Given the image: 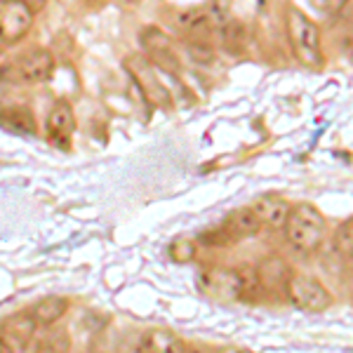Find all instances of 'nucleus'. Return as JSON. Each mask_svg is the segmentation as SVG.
<instances>
[{"mask_svg": "<svg viewBox=\"0 0 353 353\" xmlns=\"http://www.w3.org/2000/svg\"><path fill=\"white\" fill-rule=\"evenodd\" d=\"M125 68L132 73L134 83L141 88L146 99H151L158 106H168L170 104V92L165 88V83H161V73L151 66V61L141 59V57H132V59L125 61Z\"/></svg>", "mask_w": 353, "mask_h": 353, "instance_id": "39448f33", "label": "nucleus"}, {"mask_svg": "<svg viewBox=\"0 0 353 353\" xmlns=\"http://www.w3.org/2000/svg\"><path fill=\"white\" fill-rule=\"evenodd\" d=\"M33 24V10L28 8L24 0H10L0 10V41L3 43H17L28 33Z\"/></svg>", "mask_w": 353, "mask_h": 353, "instance_id": "423d86ee", "label": "nucleus"}, {"mask_svg": "<svg viewBox=\"0 0 353 353\" xmlns=\"http://www.w3.org/2000/svg\"><path fill=\"white\" fill-rule=\"evenodd\" d=\"M141 45H144V50L149 52V57L156 64H161L168 73H174L176 71V57L172 52V43H170V38L165 36L161 28L156 26H149L141 31Z\"/></svg>", "mask_w": 353, "mask_h": 353, "instance_id": "9d476101", "label": "nucleus"}, {"mask_svg": "<svg viewBox=\"0 0 353 353\" xmlns=\"http://www.w3.org/2000/svg\"><path fill=\"white\" fill-rule=\"evenodd\" d=\"M3 121H8L10 128L19 130V132H36V121H33V113L26 109V106H14V109H8L3 113Z\"/></svg>", "mask_w": 353, "mask_h": 353, "instance_id": "f3484780", "label": "nucleus"}, {"mask_svg": "<svg viewBox=\"0 0 353 353\" xmlns=\"http://www.w3.org/2000/svg\"><path fill=\"white\" fill-rule=\"evenodd\" d=\"M219 353H252V351L241 349V346H226V349H221Z\"/></svg>", "mask_w": 353, "mask_h": 353, "instance_id": "a878e982", "label": "nucleus"}, {"mask_svg": "<svg viewBox=\"0 0 353 353\" xmlns=\"http://www.w3.org/2000/svg\"><path fill=\"white\" fill-rule=\"evenodd\" d=\"M68 346H71L68 334L61 332V330H54L52 334H48L45 339L38 341L36 353H68Z\"/></svg>", "mask_w": 353, "mask_h": 353, "instance_id": "aec40b11", "label": "nucleus"}, {"mask_svg": "<svg viewBox=\"0 0 353 353\" xmlns=\"http://www.w3.org/2000/svg\"><path fill=\"white\" fill-rule=\"evenodd\" d=\"M24 3L33 10V12H38V10L45 8V3H48V0H24Z\"/></svg>", "mask_w": 353, "mask_h": 353, "instance_id": "393cba45", "label": "nucleus"}, {"mask_svg": "<svg viewBox=\"0 0 353 353\" xmlns=\"http://www.w3.org/2000/svg\"><path fill=\"white\" fill-rule=\"evenodd\" d=\"M186 50H189L191 59H196L198 64H212L214 61V50L210 43H203V41H191L186 45Z\"/></svg>", "mask_w": 353, "mask_h": 353, "instance_id": "4be33fe9", "label": "nucleus"}, {"mask_svg": "<svg viewBox=\"0 0 353 353\" xmlns=\"http://www.w3.org/2000/svg\"><path fill=\"white\" fill-rule=\"evenodd\" d=\"M198 290L217 301H238L243 299V276L241 269H205L198 273Z\"/></svg>", "mask_w": 353, "mask_h": 353, "instance_id": "20e7f679", "label": "nucleus"}, {"mask_svg": "<svg viewBox=\"0 0 353 353\" xmlns=\"http://www.w3.org/2000/svg\"><path fill=\"white\" fill-rule=\"evenodd\" d=\"M52 68H54V59H52V52L43 48H36V50H28L26 54L19 57L17 61V78L26 85H41L52 76Z\"/></svg>", "mask_w": 353, "mask_h": 353, "instance_id": "6e6552de", "label": "nucleus"}, {"mask_svg": "<svg viewBox=\"0 0 353 353\" xmlns=\"http://www.w3.org/2000/svg\"><path fill=\"white\" fill-rule=\"evenodd\" d=\"M45 128H48L50 141H54V144L66 141L68 137L73 134V130H76V116H73V109L66 104V101H57L52 106V111L48 113Z\"/></svg>", "mask_w": 353, "mask_h": 353, "instance_id": "9b49d317", "label": "nucleus"}, {"mask_svg": "<svg viewBox=\"0 0 353 353\" xmlns=\"http://www.w3.org/2000/svg\"><path fill=\"white\" fill-rule=\"evenodd\" d=\"M325 217L323 212L311 203H299L292 205V212L288 217L285 224V238L299 252H313L321 248L323 238H325Z\"/></svg>", "mask_w": 353, "mask_h": 353, "instance_id": "f257e3e1", "label": "nucleus"}, {"mask_svg": "<svg viewBox=\"0 0 353 353\" xmlns=\"http://www.w3.org/2000/svg\"><path fill=\"white\" fill-rule=\"evenodd\" d=\"M224 226H226V231L233 236V241H238V238L257 236L259 229H261V221H259L257 214L252 212V208H241L226 217Z\"/></svg>", "mask_w": 353, "mask_h": 353, "instance_id": "4468645a", "label": "nucleus"}, {"mask_svg": "<svg viewBox=\"0 0 353 353\" xmlns=\"http://www.w3.org/2000/svg\"><path fill=\"white\" fill-rule=\"evenodd\" d=\"M168 254H170V259L179 261V264H186V261H191L193 257H196V243L193 241H174V243H170Z\"/></svg>", "mask_w": 353, "mask_h": 353, "instance_id": "412c9836", "label": "nucleus"}, {"mask_svg": "<svg viewBox=\"0 0 353 353\" xmlns=\"http://www.w3.org/2000/svg\"><path fill=\"white\" fill-rule=\"evenodd\" d=\"M201 243H205V245H229V243H233V236L226 231V226H219V229L201 233Z\"/></svg>", "mask_w": 353, "mask_h": 353, "instance_id": "5701e85b", "label": "nucleus"}, {"mask_svg": "<svg viewBox=\"0 0 353 353\" xmlns=\"http://www.w3.org/2000/svg\"><path fill=\"white\" fill-rule=\"evenodd\" d=\"M68 299L66 297H59V294H50V297H45L38 301L36 306H33V316H36L38 325H54L59 318L66 316L68 311Z\"/></svg>", "mask_w": 353, "mask_h": 353, "instance_id": "2eb2a0df", "label": "nucleus"}, {"mask_svg": "<svg viewBox=\"0 0 353 353\" xmlns=\"http://www.w3.org/2000/svg\"><path fill=\"white\" fill-rule=\"evenodd\" d=\"M221 41H224L226 50L231 52H241L245 48V26L241 21L236 19H229L224 26H221Z\"/></svg>", "mask_w": 353, "mask_h": 353, "instance_id": "a211bd4d", "label": "nucleus"}, {"mask_svg": "<svg viewBox=\"0 0 353 353\" xmlns=\"http://www.w3.org/2000/svg\"><path fill=\"white\" fill-rule=\"evenodd\" d=\"M257 273H259V281H261V288L264 290H278L281 288L285 292V285L292 276L290 266L283 261L281 257H269L264 259L261 264L257 266Z\"/></svg>", "mask_w": 353, "mask_h": 353, "instance_id": "ddd939ff", "label": "nucleus"}, {"mask_svg": "<svg viewBox=\"0 0 353 353\" xmlns=\"http://www.w3.org/2000/svg\"><path fill=\"white\" fill-rule=\"evenodd\" d=\"M313 3H316L323 12H339L349 0H313Z\"/></svg>", "mask_w": 353, "mask_h": 353, "instance_id": "b1692460", "label": "nucleus"}, {"mask_svg": "<svg viewBox=\"0 0 353 353\" xmlns=\"http://www.w3.org/2000/svg\"><path fill=\"white\" fill-rule=\"evenodd\" d=\"M38 327V321L33 316V311H19L14 316L5 318L0 325V334H3L5 344L12 353H24L26 346L31 344L33 332Z\"/></svg>", "mask_w": 353, "mask_h": 353, "instance_id": "0eeeda50", "label": "nucleus"}, {"mask_svg": "<svg viewBox=\"0 0 353 353\" xmlns=\"http://www.w3.org/2000/svg\"><path fill=\"white\" fill-rule=\"evenodd\" d=\"M250 208H252V212L259 217L261 226H269V229H285L288 217H290V212H292V205H290L285 198L276 196V193L259 196Z\"/></svg>", "mask_w": 353, "mask_h": 353, "instance_id": "1a4fd4ad", "label": "nucleus"}, {"mask_svg": "<svg viewBox=\"0 0 353 353\" xmlns=\"http://www.w3.org/2000/svg\"><path fill=\"white\" fill-rule=\"evenodd\" d=\"M174 24L186 33H203L212 26V17H210V10L186 8L174 14Z\"/></svg>", "mask_w": 353, "mask_h": 353, "instance_id": "dca6fc26", "label": "nucleus"}, {"mask_svg": "<svg viewBox=\"0 0 353 353\" xmlns=\"http://www.w3.org/2000/svg\"><path fill=\"white\" fill-rule=\"evenodd\" d=\"M334 250L344 259H353V217L341 221L339 229L334 231Z\"/></svg>", "mask_w": 353, "mask_h": 353, "instance_id": "6ab92c4d", "label": "nucleus"}, {"mask_svg": "<svg viewBox=\"0 0 353 353\" xmlns=\"http://www.w3.org/2000/svg\"><path fill=\"white\" fill-rule=\"evenodd\" d=\"M285 294L288 299L292 301L297 309L304 311H325L332 304V294L327 292V288L323 285L318 278L313 276H304V273H292L285 285Z\"/></svg>", "mask_w": 353, "mask_h": 353, "instance_id": "7ed1b4c3", "label": "nucleus"}, {"mask_svg": "<svg viewBox=\"0 0 353 353\" xmlns=\"http://www.w3.org/2000/svg\"><path fill=\"white\" fill-rule=\"evenodd\" d=\"M288 38L292 45L294 57L309 68L323 66V48H321V28L311 17H306L301 10L290 8L288 10Z\"/></svg>", "mask_w": 353, "mask_h": 353, "instance_id": "f03ea898", "label": "nucleus"}, {"mask_svg": "<svg viewBox=\"0 0 353 353\" xmlns=\"http://www.w3.org/2000/svg\"><path fill=\"white\" fill-rule=\"evenodd\" d=\"M5 351H8V344H5L3 334H0V353H5Z\"/></svg>", "mask_w": 353, "mask_h": 353, "instance_id": "bb28decb", "label": "nucleus"}, {"mask_svg": "<svg viewBox=\"0 0 353 353\" xmlns=\"http://www.w3.org/2000/svg\"><path fill=\"white\" fill-rule=\"evenodd\" d=\"M144 353H189L186 344L168 330H149L141 334Z\"/></svg>", "mask_w": 353, "mask_h": 353, "instance_id": "f8f14e48", "label": "nucleus"}]
</instances>
